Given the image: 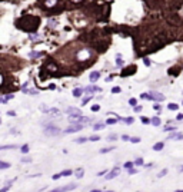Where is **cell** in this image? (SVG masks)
<instances>
[{
    "label": "cell",
    "instance_id": "1",
    "mask_svg": "<svg viewBox=\"0 0 183 192\" xmlns=\"http://www.w3.org/2000/svg\"><path fill=\"white\" fill-rule=\"evenodd\" d=\"M85 126L83 125H79V123H75V125H70L67 129L63 130V133H76V132H80Z\"/></svg>",
    "mask_w": 183,
    "mask_h": 192
},
{
    "label": "cell",
    "instance_id": "2",
    "mask_svg": "<svg viewBox=\"0 0 183 192\" xmlns=\"http://www.w3.org/2000/svg\"><path fill=\"white\" fill-rule=\"evenodd\" d=\"M60 133V129H59L57 126H47V128H45V135H47V136H56V135Z\"/></svg>",
    "mask_w": 183,
    "mask_h": 192
},
{
    "label": "cell",
    "instance_id": "3",
    "mask_svg": "<svg viewBox=\"0 0 183 192\" xmlns=\"http://www.w3.org/2000/svg\"><path fill=\"white\" fill-rule=\"evenodd\" d=\"M149 96H150V100H156V102H162V100H165V96H163L162 93H159V92H150Z\"/></svg>",
    "mask_w": 183,
    "mask_h": 192
},
{
    "label": "cell",
    "instance_id": "4",
    "mask_svg": "<svg viewBox=\"0 0 183 192\" xmlns=\"http://www.w3.org/2000/svg\"><path fill=\"white\" fill-rule=\"evenodd\" d=\"M66 112L70 115V116H82V111L77 109V107H67Z\"/></svg>",
    "mask_w": 183,
    "mask_h": 192
},
{
    "label": "cell",
    "instance_id": "5",
    "mask_svg": "<svg viewBox=\"0 0 183 192\" xmlns=\"http://www.w3.org/2000/svg\"><path fill=\"white\" fill-rule=\"evenodd\" d=\"M73 189H76V185H75V183H69V186L56 188V189H53V191L54 192H62V191H73Z\"/></svg>",
    "mask_w": 183,
    "mask_h": 192
},
{
    "label": "cell",
    "instance_id": "6",
    "mask_svg": "<svg viewBox=\"0 0 183 192\" xmlns=\"http://www.w3.org/2000/svg\"><path fill=\"white\" fill-rule=\"evenodd\" d=\"M119 172H120V168H115V169H113L110 174H107L106 179H113V178H116L117 175H119Z\"/></svg>",
    "mask_w": 183,
    "mask_h": 192
},
{
    "label": "cell",
    "instance_id": "7",
    "mask_svg": "<svg viewBox=\"0 0 183 192\" xmlns=\"http://www.w3.org/2000/svg\"><path fill=\"white\" fill-rule=\"evenodd\" d=\"M85 92L86 93H90V92H102V88H99V86H86Z\"/></svg>",
    "mask_w": 183,
    "mask_h": 192
},
{
    "label": "cell",
    "instance_id": "8",
    "mask_svg": "<svg viewBox=\"0 0 183 192\" xmlns=\"http://www.w3.org/2000/svg\"><path fill=\"white\" fill-rule=\"evenodd\" d=\"M89 77H90V82H96L100 77V72H92Z\"/></svg>",
    "mask_w": 183,
    "mask_h": 192
},
{
    "label": "cell",
    "instance_id": "9",
    "mask_svg": "<svg viewBox=\"0 0 183 192\" xmlns=\"http://www.w3.org/2000/svg\"><path fill=\"white\" fill-rule=\"evenodd\" d=\"M163 148H165V143L163 142H157V143L153 145V151H162Z\"/></svg>",
    "mask_w": 183,
    "mask_h": 192
},
{
    "label": "cell",
    "instance_id": "10",
    "mask_svg": "<svg viewBox=\"0 0 183 192\" xmlns=\"http://www.w3.org/2000/svg\"><path fill=\"white\" fill-rule=\"evenodd\" d=\"M82 93H83V89H82V88H76V89L73 90V96H75V98H80Z\"/></svg>",
    "mask_w": 183,
    "mask_h": 192
},
{
    "label": "cell",
    "instance_id": "11",
    "mask_svg": "<svg viewBox=\"0 0 183 192\" xmlns=\"http://www.w3.org/2000/svg\"><path fill=\"white\" fill-rule=\"evenodd\" d=\"M117 119H119V121H122V122H126V123H127V125H132V123H133V118H126V119H123V118H117Z\"/></svg>",
    "mask_w": 183,
    "mask_h": 192
},
{
    "label": "cell",
    "instance_id": "12",
    "mask_svg": "<svg viewBox=\"0 0 183 192\" xmlns=\"http://www.w3.org/2000/svg\"><path fill=\"white\" fill-rule=\"evenodd\" d=\"M17 145H0V151H3V149H16Z\"/></svg>",
    "mask_w": 183,
    "mask_h": 192
},
{
    "label": "cell",
    "instance_id": "13",
    "mask_svg": "<svg viewBox=\"0 0 183 192\" xmlns=\"http://www.w3.org/2000/svg\"><path fill=\"white\" fill-rule=\"evenodd\" d=\"M102 129H104V123H102V122H99L93 126V130H102Z\"/></svg>",
    "mask_w": 183,
    "mask_h": 192
},
{
    "label": "cell",
    "instance_id": "14",
    "mask_svg": "<svg viewBox=\"0 0 183 192\" xmlns=\"http://www.w3.org/2000/svg\"><path fill=\"white\" fill-rule=\"evenodd\" d=\"M7 168H10V163H9V162L0 161V169H7Z\"/></svg>",
    "mask_w": 183,
    "mask_h": 192
},
{
    "label": "cell",
    "instance_id": "15",
    "mask_svg": "<svg viewBox=\"0 0 183 192\" xmlns=\"http://www.w3.org/2000/svg\"><path fill=\"white\" fill-rule=\"evenodd\" d=\"M116 65L117 66H123V59H122L120 54H117L116 56Z\"/></svg>",
    "mask_w": 183,
    "mask_h": 192
},
{
    "label": "cell",
    "instance_id": "16",
    "mask_svg": "<svg viewBox=\"0 0 183 192\" xmlns=\"http://www.w3.org/2000/svg\"><path fill=\"white\" fill-rule=\"evenodd\" d=\"M23 92H24V93H29V95H37V90H36V89H29V90H27L26 88H24Z\"/></svg>",
    "mask_w": 183,
    "mask_h": 192
},
{
    "label": "cell",
    "instance_id": "17",
    "mask_svg": "<svg viewBox=\"0 0 183 192\" xmlns=\"http://www.w3.org/2000/svg\"><path fill=\"white\" fill-rule=\"evenodd\" d=\"M22 153H29V145L27 143H24V145H22Z\"/></svg>",
    "mask_w": 183,
    "mask_h": 192
},
{
    "label": "cell",
    "instance_id": "18",
    "mask_svg": "<svg viewBox=\"0 0 183 192\" xmlns=\"http://www.w3.org/2000/svg\"><path fill=\"white\" fill-rule=\"evenodd\" d=\"M167 107H169L170 111H177L179 105H176V103H169V105H167Z\"/></svg>",
    "mask_w": 183,
    "mask_h": 192
},
{
    "label": "cell",
    "instance_id": "19",
    "mask_svg": "<svg viewBox=\"0 0 183 192\" xmlns=\"http://www.w3.org/2000/svg\"><path fill=\"white\" fill-rule=\"evenodd\" d=\"M152 123H153L155 126H159V125H160V119H159L157 116H155V118L152 119Z\"/></svg>",
    "mask_w": 183,
    "mask_h": 192
},
{
    "label": "cell",
    "instance_id": "20",
    "mask_svg": "<svg viewBox=\"0 0 183 192\" xmlns=\"http://www.w3.org/2000/svg\"><path fill=\"white\" fill-rule=\"evenodd\" d=\"M10 99H13V95H12V93L7 95V96H5V98H2V100H3V103H6V102H9Z\"/></svg>",
    "mask_w": 183,
    "mask_h": 192
},
{
    "label": "cell",
    "instance_id": "21",
    "mask_svg": "<svg viewBox=\"0 0 183 192\" xmlns=\"http://www.w3.org/2000/svg\"><path fill=\"white\" fill-rule=\"evenodd\" d=\"M92 100V96H86V98L82 99V105H86V103H89Z\"/></svg>",
    "mask_w": 183,
    "mask_h": 192
},
{
    "label": "cell",
    "instance_id": "22",
    "mask_svg": "<svg viewBox=\"0 0 183 192\" xmlns=\"http://www.w3.org/2000/svg\"><path fill=\"white\" fill-rule=\"evenodd\" d=\"M143 163H144V161H143L142 158H137V159L134 161V165H137V166H142Z\"/></svg>",
    "mask_w": 183,
    "mask_h": 192
},
{
    "label": "cell",
    "instance_id": "23",
    "mask_svg": "<svg viewBox=\"0 0 183 192\" xmlns=\"http://www.w3.org/2000/svg\"><path fill=\"white\" fill-rule=\"evenodd\" d=\"M73 174L70 169H66V171H62V176H70V175Z\"/></svg>",
    "mask_w": 183,
    "mask_h": 192
},
{
    "label": "cell",
    "instance_id": "24",
    "mask_svg": "<svg viewBox=\"0 0 183 192\" xmlns=\"http://www.w3.org/2000/svg\"><path fill=\"white\" fill-rule=\"evenodd\" d=\"M86 141H89L87 138H77V139H75V142L76 143H85Z\"/></svg>",
    "mask_w": 183,
    "mask_h": 192
},
{
    "label": "cell",
    "instance_id": "25",
    "mask_svg": "<svg viewBox=\"0 0 183 192\" xmlns=\"http://www.w3.org/2000/svg\"><path fill=\"white\" fill-rule=\"evenodd\" d=\"M115 148H103V149H100V153H107V152H110V151H113Z\"/></svg>",
    "mask_w": 183,
    "mask_h": 192
},
{
    "label": "cell",
    "instance_id": "26",
    "mask_svg": "<svg viewBox=\"0 0 183 192\" xmlns=\"http://www.w3.org/2000/svg\"><path fill=\"white\" fill-rule=\"evenodd\" d=\"M12 182H13V181H10V182L7 183V185H6V186H3V188H2V189H0V191H2V192H6V191H9V189H10V185H12Z\"/></svg>",
    "mask_w": 183,
    "mask_h": 192
},
{
    "label": "cell",
    "instance_id": "27",
    "mask_svg": "<svg viewBox=\"0 0 183 192\" xmlns=\"http://www.w3.org/2000/svg\"><path fill=\"white\" fill-rule=\"evenodd\" d=\"M122 89L119 88V86H115V88H112V93H120Z\"/></svg>",
    "mask_w": 183,
    "mask_h": 192
},
{
    "label": "cell",
    "instance_id": "28",
    "mask_svg": "<svg viewBox=\"0 0 183 192\" xmlns=\"http://www.w3.org/2000/svg\"><path fill=\"white\" fill-rule=\"evenodd\" d=\"M76 178H83V169H77V172H76Z\"/></svg>",
    "mask_w": 183,
    "mask_h": 192
},
{
    "label": "cell",
    "instance_id": "29",
    "mask_svg": "<svg viewBox=\"0 0 183 192\" xmlns=\"http://www.w3.org/2000/svg\"><path fill=\"white\" fill-rule=\"evenodd\" d=\"M133 165H134V162H126L123 166H125L126 169H129V168H133Z\"/></svg>",
    "mask_w": 183,
    "mask_h": 192
},
{
    "label": "cell",
    "instance_id": "30",
    "mask_svg": "<svg viewBox=\"0 0 183 192\" xmlns=\"http://www.w3.org/2000/svg\"><path fill=\"white\" fill-rule=\"evenodd\" d=\"M117 122V119H107L106 121V125H115Z\"/></svg>",
    "mask_w": 183,
    "mask_h": 192
},
{
    "label": "cell",
    "instance_id": "31",
    "mask_svg": "<svg viewBox=\"0 0 183 192\" xmlns=\"http://www.w3.org/2000/svg\"><path fill=\"white\" fill-rule=\"evenodd\" d=\"M116 138H117L116 133H110L109 136H107V139H109V141H116Z\"/></svg>",
    "mask_w": 183,
    "mask_h": 192
},
{
    "label": "cell",
    "instance_id": "32",
    "mask_svg": "<svg viewBox=\"0 0 183 192\" xmlns=\"http://www.w3.org/2000/svg\"><path fill=\"white\" fill-rule=\"evenodd\" d=\"M165 132H173V130H176V128L174 126H167V128H165Z\"/></svg>",
    "mask_w": 183,
    "mask_h": 192
},
{
    "label": "cell",
    "instance_id": "33",
    "mask_svg": "<svg viewBox=\"0 0 183 192\" xmlns=\"http://www.w3.org/2000/svg\"><path fill=\"white\" fill-rule=\"evenodd\" d=\"M127 174H130V175L137 174V169H134V168H129V169H127Z\"/></svg>",
    "mask_w": 183,
    "mask_h": 192
},
{
    "label": "cell",
    "instance_id": "34",
    "mask_svg": "<svg viewBox=\"0 0 183 192\" xmlns=\"http://www.w3.org/2000/svg\"><path fill=\"white\" fill-rule=\"evenodd\" d=\"M130 142H132V143H139V142H140V138H137V136L130 138Z\"/></svg>",
    "mask_w": 183,
    "mask_h": 192
},
{
    "label": "cell",
    "instance_id": "35",
    "mask_svg": "<svg viewBox=\"0 0 183 192\" xmlns=\"http://www.w3.org/2000/svg\"><path fill=\"white\" fill-rule=\"evenodd\" d=\"M129 105H130V106H136V99H134V98H130V99H129Z\"/></svg>",
    "mask_w": 183,
    "mask_h": 192
},
{
    "label": "cell",
    "instance_id": "36",
    "mask_svg": "<svg viewBox=\"0 0 183 192\" xmlns=\"http://www.w3.org/2000/svg\"><path fill=\"white\" fill-rule=\"evenodd\" d=\"M166 174H167V169H163V171H160V174H157V178H162V176H165Z\"/></svg>",
    "mask_w": 183,
    "mask_h": 192
},
{
    "label": "cell",
    "instance_id": "37",
    "mask_svg": "<svg viewBox=\"0 0 183 192\" xmlns=\"http://www.w3.org/2000/svg\"><path fill=\"white\" fill-rule=\"evenodd\" d=\"M39 56H42V53H37V52H31L30 53V58H39Z\"/></svg>",
    "mask_w": 183,
    "mask_h": 192
},
{
    "label": "cell",
    "instance_id": "38",
    "mask_svg": "<svg viewBox=\"0 0 183 192\" xmlns=\"http://www.w3.org/2000/svg\"><path fill=\"white\" fill-rule=\"evenodd\" d=\"M120 139L122 141H125V142H127V141H130V136H127V135H122Z\"/></svg>",
    "mask_w": 183,
    "mask_h": 192
},
{
    "label": "cell",
    "instance_id": "39",
    "mask_svg": "<svg viewBox=\"0 0 183 192\" xmlns=\"http://www.w3.org/2000/svg\"><path fill=\"white\" fill-rule=\"evenodd\" d=\"M140 98H142V99H148V100H150V96H149L148 93H142V95H140Z\"/></svg>",
    "mask_w": 183,
    "mask_h": 192
},
{
    "label": "cell",
    "instance_id": "40",
    "mask_svg": "<svg viewBox=\"0 0 183 192\" xmlns=\"http://www.w3.org/2000/svg\"><path fill=\"white\" fill-rule=\"evenodd\" d=\"M92 111H93V112L100 111V106H99V105H93V106H92Z\"/></svg>",
    "mask_w": 183,
    "mask_h": 192
},
{
    "label": "cell",
    "instance_id": "41",
    "mask_svg": "<svg viewBox=\"0 0 183 192\" xmlns=\"http://www.w3.org/2000/svg\"><path fill=\"white\" fill-rule=\"evenodd\" d=\"M22 162L23 163H29V162H31V158H23Z\"/></svg>",
    "mask_w": 183,
    "mask_h": 192
},
{
    "label": "cell",
    "instance_id": "42",
    "mask_svg": "<svg viewBox=\"0 0 183 192\" xmlns=\"http://www.w3.org/2000/svg\"><path fill=\"white\" fill-rule=\"evenodd\" d=\"M99 139H100V138H99V136H96V135H93V136H92V138H90L89 141H92V142H96V141H99Z\"/></svg>",
    "mask_w": 183,
    "mask_h": 192
},
{
    "label": "cell",
    "instance_id": "43",
    "mask_svg": "<svg viewBox=\"0 0 183 192\" xmlns=\"http://www.w3.org/2000/svg\"><path fill=\"white\" fill-rule=\"evenodd\" d=\"M143 63H144V65H146V66H150V60H149V59H143Z\"/></svg>",
    "mask_w": 183,
    "mask_h": 192
},
{
    "label": "cell",
    "instance_id": "44",
    "mask_svg": "<svg viewBox=\"0 0 183 192\" xmlns=\"http://www.w3.org/2000/svg\"><path fill=\"white\" fill-rule=\"evenodd\" d=\"M140 121H142L143 122V123H149V122H150V121H149V119H148V118H140Z\"/></svg>",
    "mask_w": 183,
    "mask_h": 192
},
{
    "label": "cell",
    "instance_id": "45",
    "mask_svg": "<svg viewBox=\"0 0 183 192\" xmlns=\"http://www.w3.org/2000/svg\"><path fill=\"white\" fill-rule=\"evenodd\" d=\"M176 119H177V121H183V113H177Z\"/></svg>",
    "mask_w": 183,
    "mask_h": 192
},
{
    "label": "cell",
    "instance_id": "46",
    "mask_svg": "<svg viewBox=\"0 0 183 192\" xmlns=\"http://www.w3.org/2000/svg\"><path fill=\"white\" fill-rule=\"evenodd\" d=\"M7 115H9V116H16V112H14V111H9V112H7Z\"/></svg>",
    "mask_w": 183,
    "mask_h": 192
},
{
    "label": "cell",
    "instance_id": "47",
    "mask_svg": "<svg viewBox=\"0 0 183 192\" xmlns=\"http://www.w3.org/2000/svg\"><path fill=\"white\" fill-rule=\"evenodd\" d=\"M60 176H62V172H60V174H56V175H54V176H53V179H54V181H56V179H59V178H60Z\"/></svg>",
    "mask_w": 183,
    "mask_h": 192
},
{
    "label": "cell",
    "instance_id": "48",
    "mask_svg": "<svg viewBox=\"0 0 183 192\" xmlns=\"http://www.w3.org/2000/svg\"><path fill=\"white\" fill-rule=\"evenodd\" d=\"M142 111V106H134V112H140Z\"/></svg>",
    "mask_w": 183,
    "mask_h": 192
},
{
    "label": "cell",
    "instance_id": "49",
    "mask_svg": "<svg viewBox=\"0 0 183 192\" xmlns=\"http://www.w3.org/2000/svg\"><path fill=\"white\" fill-rule=\"evenodd\" d=\"M104 174H107V171H102V172H99V174H97V176H103Z\"/></svg>",
    "mask_w": 183,
    "mask_h": 192
},
{
    "label": "cell",
    "instance_id": "50",
    "mask_svg": "<svg viewBox=\"0 0 183 192\" xmlns=\"http://www.w3.org/2000/svg\"><path fill=\"white\" fill-rule=\"evenodd\" d=\"M153 109H156V111H160V105H153Z\"/></svg>",
    "mask_w": 183,
    "mask_h": 192
},
{
    "label": "cell",
    "instance_id": "51",
    "mask_svg": "<svg viewBox=\"0 0 183 192\" xmlns=\"http://www.w3.org/2000/svg\"><path fill=\"white\" fill-rule=\"evenodd\" d=\"M179 171H180V172H183V166H180V168H179Z\"/></svg>",
    "mask_w": 183,
    "mask_h": 192
},
{
    "label": "cell",
    "instance_id": "52",
    "mask_svg": "<svg viewBox=\"0 0 183 192\" xmlns=\"http://www.w3.org/2000/svg\"><path fill=\"white\" fill-rule=\"evenodd\" d=\"M0 103H3V100H2V99H0Z\"/></svg>",
    "mask_w": 183,
    "mask_h": 192
},
{
    "label": "cell",
    "instance_id": "53",
    "mask_svg": "<svg viewBox=\"0 0 183 192\" xmlns=\"http://www.w3.org/2000/svg\"><path fill=\"white\" fill-rule=\"evenodd\" d=\"M0 123H2V119H0Z\"/></svg>",
    "mask_w": 183,
    "mask_h": 192
}]
</instances>
